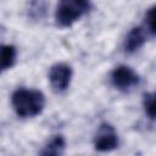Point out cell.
<instances>
[{"label":"cell","mask_w":156,"mask_h":156,"mask_svg":"<svg viewBox=\"0 0 156 156\" xmlns=\"http://www.w3.org/2000/svg\"><path fill=\"white\" fill-rule=\"evenodd\" d=\"M72 67L66 62H57L52 65L49 69V82L55 93H63L66 91L72 80Z\"/></svg>","instance_id":"277c9868"},{"label":"cell","mask_w":156,"mask_h":156,"mask_svg":"<svg viewBox=\"0 0 156 156\" xmlns=\"http://www.w3.org/2000/svg\"><path fill=\"white\" fill-rule=\"evenodd\" d=\"M144 27L150 34V37H155V6H151L144 17Z\"/></svg>","instance_id":"30bf717a"},{"label":"cell","mask_w":156,"mask_h":156,"mask_svg":"<svg viewBox=\"0 0 156 156\" xmlns=\"http://www.w3.org/2000/svg\"><path fill=\"white\" fill-rule=\"evenodd\" d=\"M17 57V50L13 45L0 44V73L11 68Z\"/></svg>","instance_id":"52a82bcc"},{"label":"cell","mask_w":156,"mask_h":156,"mask_svg":"<svg viewBox=\"0 0 156 156\" xmlns=\"http://www.w3.org/2000/svg\"><path fill=\"white\" fill-rule=\"evenodd\" d=\"M11 104L18 117L32 118L40 115L44 110L45 96L37 89L18 88L11 95Z\"/></svg>","instance_id":"6da1fadb"},{"label":"cell","mask_w":156,"mask_h":156,"mask_svg":"<svg viewBox=\"0 0 156 156\" xmlns=\"http://www.w3.org/2000/svg\"><path fill=\"white\" fill-rule=\"evenodd\" d=\"M147 35H150L147 33V30L145 29L144 26H138V27H133L128 34L124 38L123 41V49L127 54H133L135 51H138L140 48H143V45L146 43Z\"/></svg>","instance_id":"8992f818"},{"label":"cell","mask_w":156,"mask_h":156,"mask_svg":"<svg viewBox=\"0 0 156 156\" xmlns=\"http://www.w3.org/2000/svg\"><path fill=\"white\" fill-rule=\"evenodd\" d=\"M110 82L117 90L122 93H129L139 85L140 78L132 67L127 65H119L110 73Z\"/></svg>","instance_id":"3957f363"},{"label":"cell","mask_w":156,"mask_h":156,"mask_svg":"<svg viewBox=\"0 0 156 156\" xmlns=\"http://www.w3.org/2000/svg\"><path fill=\"white\" fill-rule=\"evenodd\" d=\"M94 146L98 151H111L118 146V134L110 123H101L94 136Z\"/></svg>","instance_id":"5b68a950"},{"label":"cell","mask_w":156,"mask_h":156,"mask_svg":"<svg viewBox=\"0 0 156 156\" xmlns=\"http://www.w3.org/2000/svg\"><path fill=\"white\" fill-rule=\"evenodd\" d=\"M91 7L90 0H58L55 11V20L57 26L62 28L71 27Z\"/></svg>","instance_id":"7a4b0ae2"},{"label":"cell","mask_w":156,"mask_h":156,"mask_svg":"<svg viewBox=\"0 0 156 156\" xmlns=\"http://www.w3.org/2000/svg\"><path fill=\"white\" fill-rule=\"evenodd\" d=\"M65 147H66L65 138L62 135H55L48 141V144L44 146V149L41 150L40 154L41 155H46V156L48 155H52V156L61 155L63 152Z\"/></svg>","instance_id":"ba28073f"},{"label":"cell","mask_w":156,"mask_h":156,"mask_svg":"<svg viewBox=\"0 0 156 156\" xmlns=\"http://www.w3.org/2000/svg\"><path fill=\"white\" fill-rule=\"evenodd\" d=\"M143 107L145 115L154 121L155 119V95L152 93H145L143 96Z\"/></svg>","instance_id":"9c48e42d"}]
</instances>
